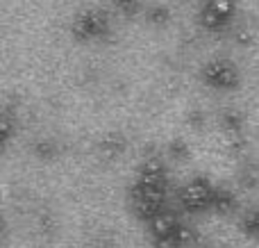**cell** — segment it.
Listing matches in <instances>:
<instances>
[{"instance_id": "8", "label": "cell", "mask_w": 259, "mask_h": 248, "mask_svg": "<svg viewBox=\"0 0 259 248\" xmlns=\"http://www.w3.org/2000/svg\"><path fill=\"white\" fill-rule=\"evenodd\" d=\"M155 248H182V246H180V241L175 239V235H168V237L155 239Z\"/></svg>"}, {"instance_id": "4", "label": "cell", "mask_w": 259, "mask_h": 248, "mask_svg": "<svg viewBox=\"0 0 259 248\" xmlns=\"http://www.w3.org/2000/svg\"><path fill=\"white\" fill-rule=\"evenodd\" d=\"M178 226H180V221H178V217H175L170 210H161L159 214H157L155 219H152L150 223H148V228H150V232H152V237L155 239H159V237H168V235H175V230H178Z\"/></svg>"}, {"instance_id": "2", "label": "cell", "mask_w": 259, "mask_h": 248, "mask_svg": "<svg viewBox=\"0 0 259 248\" xmlns=\"http://www.w3.org/2000/svg\"><path fill=\"white\" fill-rule=\"evenodd\" d=\"M232 16V0H207L202 7V23L207 27H219Z\"/></svg>"}, {"instance_id": "9", "label": "cell", "mask_w": 259, "mask_h": 248, "mask_svg": "<svg viewBox=\"0 0 259 248\" xmlns=\"http://www.w3.org/2000/svg\"><path fill=\"white\" fill-rule=\"evenodd\" d=\"M116 5H118V7H121V9H132L134 7V5H137V0H116Z\"/></svg>"}, {"instance_id": "6", "label": "cell", "mask_w": 259, "mask_h": 248, "mask_svg": "<svg viewBox=\"0 0 259 248\" xmlns=\"http://www.w3.org/2000/svg\"><path fill=\"white\" fill-rule=\"evenodd\" d=\"M232 203H234V198H232V194L230 191H225V189H216V194H214V210H219V212H228V210H232Z\"/></svg>"}, {"instance_id": "7", "label": "cell", "mask_w": 259, "mask_h": 248, "mask_svg": "<svg viewBox=\"0 0 259 248\" xmlns=\"http://www.w3.org/2000/svg\"><path fill=\"white\" fill-rule=\"evenodd\" d=\"M175 239L180 241V246H182V248H187V246H191L193 241H196V232H193L191 226H187V223H180L178 230H175Z\"/></svg>"}, {"instance_id": "5", "label": "cell", "mask_w": 259, "mask_h": 248, "mask_svg": "<svg viewBox=\"0 0 259 248\" xmlns=\"http://www.w3.org/2000/svg\"><path fill=\"white\" fill-rule=\"evenodd\" d=\"M103 25H105L103 16H100V14H96V12H91V14H87V16H82L80 21H77L75 30H77V34L89 36V34H96V32L103 30Z\"/></svg>"}, {"instance_id": "1", "label": "cell", "mask_w": 259, "mask_h": 248, "mask_svg": "<svg viewBox=\"0 0 259 248\" xmlns=\"http://www.w3.org/2000/svg\"><path fill=\"white\" fill-rule=\"evenodd\" d=\"M214 194H216V189L211 187L209 180L196 178V180L187 182V185L182 187V191H180V203L187 210H202L214 203Z\"/></svg>"}, {"instance_id": "3", "label": "cell", "mask_w": 259, "mask_h": 248, "mask_svg": "<svg viewBox=\"0 0 259 248\" xmlns=\"http://www.w3.org/2000/svg\"><path fill=\"white\" fill-rule=\"evenodd\" d=\"M205 75L211 85L219 87H232L237 85V71L232 68V64L223 62V59H214L211 64H207Z\"/></svg>"}]
</instances>
